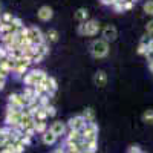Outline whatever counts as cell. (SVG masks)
Returning <instances> with one entry per match:
<instances>
[{
	"mask_svg": "<svg viewBox=\"0 0 153 153\" xmlns=\"http://www.w3.org/2000/svg\"><path fill=\"white\" fill-rule=\"evenodd\" d=\"M91 52L95 58H103L109 54V45L106 40H95L91 45Z\"/></svg>",
	"mask_w": 153,
	"mask_h": 153,
	"instance_id": "1",
	"label": "cell"
},
{
	"mask_svg": "<svg viewBox=\"0 0 153 153\" xmlns=\"http://www.w3.org/2000/svg\"><path fill=\"white\" fill-rule=\"evenodd\" d=\"M81 135H83V143H91V141H98V127L95 123H87L83 129H81Z\"/></svg>",
	"mask_w": 153,
	"mask_h": 153,
	"instance_id": "2",
	"label": "cell"
},
{
	"mask_svg": "<svg viewBox=\"0 0 153 153\" xmlns=\"http://www.w3.org/2000/svg\"><path fill=\"white\" fill-rule=\"evenodd\" d=\"M46 74L43 72V71H32V72H29V74H26L25 75V78H23V81H25V84L26 86H35V84H40L45 78H46Z\"/></svg>",
	"mask_w": 153,
	"mask_h": 153,
	"instance_id": "3",
	"label": "cell"
},
{
	"mask_svg": "<svg viewBox=\"0 0 153 153\" xmlns=\"http://www.w3.org/2000/svg\"><path fill=\"white\" fill-rule=\"evenodd\" d=\"M100 31V23L97 20H87L86 23L80 25L78 28V34L81 35H95Z\"/></svg>",
	"mask_w": 153,
	"mask_h": 153,
	"instance_id": "4",
	"label": "cell"
},
{
	"mask_svg": "<svg viewBox=\"0 0 153 153\" xmlns=\"http://www.w3.org/2000/svg\"><path fill=\"white\" fill-rule=\"evenodd\" d=\"M20 120H22V110H12V109H8L6 117H5V121H6L8 127L17 129V127L20 126Z\"/></svg>",
	"mask_w": 153,
	"mask_h": 153,
	"instance_id": "5",
	"label": "cell"
},
{
	"mask_svg": "<svg viewBox=\"0 0 153 153\" xmlns=\"http://www.w3.org/2000/svg\"><path fill=\"white\" fill-rule=\"evenodd\" d=\"M28 38H29V42H31L32 46H40V45L45 43V37H43L42 31L38 28H35V26L28 29Z\"/></svg>",
	"mask_w": 153,
	"mask_h": 153,
	"instance_id": "6",
	"label": "cell"
},
{
	"mask_svg": "<svg viewBox=\"0 0 153 153\" xmlns=\"http://www.w3.org/2000/svg\"><path fill=\"white\" fill-rule=\"evenodd\" d=\"M103 37H104L106 42H113V40H117V37H118L117 28H115L113 25H107V26H104V29H103Z\"/></svg>",
	"mask_w": 153,
	"mask_h": 153,
	"instance_id": "7",
	"label": "cell"
},
{
	"mask_svg": "<svg viewBox=\"0 0 153 153\" xmlns=\"http://www.w3.org/2000/svg\"><path fill=\"white\" fill-rule=\"evenodd\" d=\"M87 124V121L81 117H74V118H71L69 120V127H71V130H78V132H81V129Z\"/></svg>",
	"mask_w": 153,
	"mask_h": 153,
	"instance_id": "8",
	"label": "cell"
},
{
	"mask_svg": "<svg viewBox=\"0 0 153 153\" xmlns=\"http://www.w3.org/2000/svg\"><path fill=\"white\" fill-rule=\"evenodd\" d=\"M37 16H38V19H40V20L48 22V20L52 19V16H54V11H52V8H49V6H42L40 9H38Z\"/></svg>",
	"mask_w": 153,
	"mask_h": 153,
	"instance_id": "9",
	"label": "cell"
},
{
	"mask_svg": "<svg viewBox=\"0 0 153 153\" xmlns=\"http://www.w3.org/2000/svg\"><path fill=\"white\" fill-rule=\"evenodd\" d=\"M94 83H95V86H98V87H104L106 83H107V75H106V72H104V71H98V72L94 75Z\"/></svg>",
	"mask_w": 153,
	"mask_h": 153,
	"instance_id": "10",
	"label": "cell"
},
{
	"mask_svg": "<svg viewBox=\"0 0 153 153\" xmlns=\"http://www.w3.org/2000/svg\"><path fill=\"white\" fill-rule=\"evenodd\" d=\"M51 132H52L57 138H58V136H61V135H65V132H66V126H65V123H61V121H55L52 126H51Z\"/></svg>",
	"mask_w": 153,
	"mask_h": 153,
	"instance_id": "11",
	"label": "cell"
},
{
	"mask_svg": "<svg viewBox=\"0 0 153 153\" xmlns=\"http://www.w3.org/2000/svg\"><path fill=\"white\" fill-rule=\"evenodd\" d=\"M55 141H57V136L51 132V130H46V132L43 133V143H45L46 146H52V144H55Z\"/></svg>",
	"mask_w": 153,
	"mask_h": 153,
	"instance_id": "12",
	"label": "cell"
},
{
	"mask_svg": "<svg viewBox=\"0 0 153 153\" xmlns=\"http://www.w3.org/2000/svg\"><path fill=\"white\" fill-rule=\"evenodd\" d=\"M75 19L78 20V22L86 23V22H87V19H89V12H87V9H86V8H80L78 11L75 12Z\"/></svg>",
	"mask_w": 153,
	"mask_h": 153,
	"instance_id": "13",
	"label": "cell"
},
{
	"mask_svg": "<svg viewBox=\"0 0 153 153\" xmlns=\"http://www.w3.org/2000/svg\"><path fill=\"white\" fill-rule=\"evenodd\" d=\"M34 129H35V133H45L46 132V123L45 121H35Z\"/></svg>",
	"mask_w": 153,
	"mask_h": 153,
	"instance_id": "14",
	"label": "cell"
},
{
	"mask_svg": "<svg viewBox=\"0 0 153 153\" xmlns=\"http://www.w3.org/2000/svg\"><path fill=\"white\" fill-rule=\"evenodd\" d=\"M81 117H83L87 123H94V110H92L91 107L86 109V110H84V113L81 115Z\"/></svg>",
	"mask_w": 153,
	"mask_h": 153,
	"instance_id": "15",
	"label": "cell"
},
{
	"mask_svg": "<svg viewBox=\"0 0 153 153\" xmlns=\"http://www.w3.org/2000/svg\"><path fill=\"white\" fill-rule=\"evenodd\" d=\"M143 121L147 124H153V110H146L143 113Z\"/></svg>",
	"mask_w": 153,
	"mask_h": 153,
	"instance_id": "16",
	"label": "cell"
},
{
	"mask_svg": "<svg viewBox=\"0 0 153 153\" xmlns=\"http://www.w3.org/2000/svg\"><path fill=\"white\" fill-rule=\"evenodd\" d=\"M46 117H48V113H46V109H45V107H40V110L34 115V118H37L38 121H45Z\"/></svg>",
	"mask_w": 153,
	"mask_h": 153,
	"instance_id": "17",
	"label": "cell"
},
{
	"mask_svg": "<svg viewBox=\"0 0 153 153\" xmlns=\"http://www.w3.org/2000/svg\"><path fill=\"white\" fill-rule=\"evenodd\" d=\"M144 12L149 16H153V0H147L144 3Z\"/></svg>",
	"mask_w": 153,
	"mask_h": 153,
	"instance_id": "18",
	"label": "cell"
},
{
	"mask_svg": "<svg viewBox=\"0 0 153 153\" xmlns=\"http://www.w3.org/2000/svg\"><path fill=\"white\" fill-rule=\"evenodd\" d=\"M46 35H48V38H49L51 42H57V40H58V32H57L55 29H49Z\"/></svg>",
	"mask_w": 153,
	"mask_h": 153,
	"instance_id": "19",
	"label": "cell"
},
{
	"mask_svg": "<svg viewBox=\"0 0 153 153\" xmlns=\"http://www.w3.org/2000/svg\"><path fill=\"white\" fill-rule=\"evenodd\" d=\"M48 52H49V49H48V46H46L45 43H43V45H40V46H37V54H38V55L45 57Z\"/></svg>",
	"mask_w": 153,
	"mask_h": 153,
	"instance_id": "20",
	"label": "cell"
},
{
	"mask_svg": "<svg viewBox=\"0 0 153 153\" xmlns=\"http://www.w3.org/2000/svg\"><path fill=\"white\" fill-rule=\"evenodd\" d=\"M12 20H14V16L9 14V12H5V14H2V23H12Z\"/></svg>",
	"mask_w": 153,
	"mask_h": 153,
	"instance_id": "21",
	"label": "cell"
},
{
	"mask_svg": "<svg viewBox=\"0 0 153 153\" xmlns=\"http://www.w3.org/2000/svg\"><path fill=\"white\" fill-rule=\"evenodd\" d=\"M147 51H149L147 45H146V43H141V45H139V48H138V54H143V55H146V54H147Z\"/></svg>",
	"mask_w": 153,
	"mask_h": 153,
	"instance_id": "22",
	"label": "cell"
},
{
	"mask_svg": "<svg viewBox=\"0 0 153 153\" xmlns=\"http://www.w3.org/2000/svg\"><path fill=\"white\" fill-rule=\"evenodd\" d=\"M45 109H46L48 117H54V115L57 113V112H55V107H52V106H48V107H45Z\"/></svg>",
	"mask_w": 153,
	"mask_h": 153,
	"instance_id": "23",
	"label": "cell"
},
{
	"mask_svg": "<svg viewBox=\"0 0 153 153\" xmlns=\"http://www.w3.org/2000/svg\"><path fill=\"white\" fill-rule=\"evenodd\" d=\"M146 31H147L149 34H153V20H150V22L146 25Z\"/></svg>",
	"mask_w": 153,
	"mask_h": 153,
	"instance_id": "24",
	"label": "cell"
},
{
	"mask_svg": "<svg viewBox=\"0 0 153 153\" xmlns=\"http://www.w3.org/2000/svg\"><path fill=\"white\" fill-rule=\"evenodd\" d=\"M6 57H8L6 49H5V48H0V60H2V58H6Z\"/></svg>",
	"mask_w": 153,
	"mask_h": 153,
	"instance_id": "25",
	"label": "cell"
},
{
	"mask_svg": "<svg viewBox=\"0 0 153 153\" xmlns=\"http://www.w3.org/2000/svg\"><path fill=\"white\" fill-rule=\"evenodd\" d=\"M5 87V76H0V91Z\"/></svg>",
	"mask_w": 153,
	"mask_h": 153,
	"instance_id": "26",
	"label": "cell"
},
{
	"mask_svg": "<svg viewBox=\"0 0 153 153\" xmlns=\"http://www.w3.org/2000/svg\"><path fill=\"white\" fill-rule=\"evenodd\" d=\"M147 48H149V51H152V52H153V38H152V40L147 43Z\"/></svg>",
	"mask_w": 153,
	"mask_h": 153,
	"instance_id": "27",
	"label": "cell"
},
{
	"mask_svg": "<svg viewBox=\"0 0 153 153\" xmlns=\"http://www.w3.org/2000/svg\"><path fill=\"white\" fill-rule=\"evenodd\" d=\"M150 71L153 72V61H150Z\"/></svg>",
	"mask_w": 153,
	"mask_h": 153,
	"instance_id": "28",
	"label": "cell"
},
{
	"mask_svg": "<svg viewBox=\"0 0 153 153\" xmlns=\"http://www.w3.org/2000/svg\"><path fill=\"white\" fill-rule=\"evenodd\" d=\"M0 12H2V3H0ZM0 16H2V14H0Z\"/></svg>",
	"mask_w": 153,
	"mask_h": 153,
	"instance_id": "29",
	"label": "cell"
},
{
	"mask_svg": "<svg viewBox=\"0 0 153 153\" xmlns=\"http://www.w3.org/2000/svg\"><path fill=\"white\" fill-rule=\"evenodd\" d=\"M132 2H136V0H132Z\"/></svg>",
	"mask_w": 153,
	"mask_h": 153,
	"instance_id": "30",
	"label": "cell"
}]
</instances>
